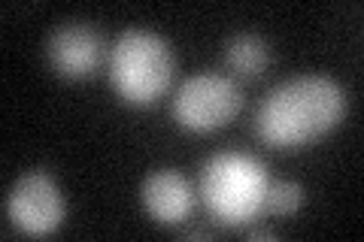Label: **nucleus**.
I'll use <instances>...</instances> for the list:
<instances>
[{"mask_svg": "<svg viewBox=\"0 0 364 242\" xmlns=\"http://www.w3.org/2000/svg\"><path fill=\"white\" fill-rule=\"evenodd\" d=\"M346 115V94L325 73H298L270 88L255 112V133L270 148L310 145Z\"/></svg>", "mask_w": 364, "mask_h": 242, "instance_id": "nucleus-1", "label": "nucleus"}, {"mask_svg": "<svg viewBox=\"0 0 364 242\" xmlns=\"http://www.w3.org/2000/svg\"><path fill=\"white\" fill-rule=\"evenodd\" d=\"M267 167L246 152H215L200 167V197L219 224L240 227L264 212Z\"/></svg>", "mask_w": 364, "mask_h": 242, "instance_id": "nucleus-2", "label": "nucleus"}, {"mask_svg": "<svg viewBox=\"0 0 364 242\" xmlns=\"http://www.w3.org/2000/svg\"><path fill=\"white\" fill-rule=\"evenodd\" d=\"M176 57L170 43L149 28L122 31L109 49V85L124 103L149 106L170 88Z\"/></svg>", "mask_w": 364, "mask_h": 242, "instance_id": "nucleus-3", "label": "nucleus"}, {"mask_svg": "<svg viewBox=\"0 0 364 242\" xmlns=\"http://www.w3.org/2000/svg\"><path fill=\"white\" fill-rule=\"evenodd\" d=\"M243 109V91L231 76L222 73H191L176 88L170 112L179 128L207 133L228 124Z\"/></svg>", "mask_w": 364, "mask_h": 242, "instance_id": "nucleus-4", "label": "nucleus"}, {"mask_svg": "<svg viewBox=\"0 0 364 242\" xmlns=\"http://www.w3.org/2000/svg\"><path fill=\"white\" fill-rule=\"evenodd\" d=\"M67 203L64 194L46 170H28L16 179V185L6 194V215L25 233L43 236L52 233L64 221Z\"/></svg>", "mask_w": 364, "mask_h": 242, "instance_id": "nucleus-5", "label": "nucleus"}, {"mask_svg": "<svg viewBox=\"0 0 364 242\" xmlns=\"http://www.w3.org/2000/svg\"><path fill=\"white\" fill-rule=\"evenodd\" d=\"M104 43L88 21H61L46 40V57L64 79H88L97 70Z\"/></svg>", "mask_w": 364, "mask_h": 242, "instance_id": "nucleus-6", "label": "nucleus"}, {"mask_svg": "<svg viewBox=\"0 0 364 242\" xmlns=\"http://www.w3.org/2000/svg\"><path fill=\"white\" fill-rule=\"evenodd\" d=\"M143 206L158 224H179L195 206V194L176 170H155L143 182Z\"/></svg>", "mask_w": 364, "mask_h": 242, "instance_id": "nucleus-7", "label": "nucleus"}, {"mask_svg": "<svg viewBox=\"0 0 364 242\" xmlns=\"http://www.w3.org/2000/svg\"><path fill=\"white\" fill-rule=\"evenodd\" d=\"M225 61L234 73H240L246 79H255L267 70L270 64V49L258 33H237L225 43Z\"/></svg>", "mask_w": 364, "mask_h": 242, "instance_id": "nucleus-8", "label": "nucleus"}, {"mask_svg": "<svg viewBox=\"0 0 364 242\" xmlns=\"http://www.w3.org/2000/svg\"><path fill=\"white\" fill-rule=\"evenodd\" d=\"M301 203H304V188L298 182H270L267 197H264V212L291 215L301 209Z\"/></svg>", "mask_w": 364, "mask_h": 242, "instance_id": "nucleus-9", "label": "nucleus"}, {"mask_svg": "<svg viewBox=\"0 0 364 242\" xmlns=\"http://www.w3.org/2000/svg\"><path fill=\"white\" fill-rule=\"evenodd\" d=\"M246 236H249V239H277V233H273V230H267V227H249Z\"/></svg>", "mask_w": 364, "mask_h": 242, "instance_id": "nucleus-10", "label": "nucleus"}, {"mask_svg": "<svg viewBox=\"0 0 364 242\" xmlns=\"http://www.w3.org/2000/svg\"><path fill=\"white\" fill-rule=\"evenodd\" d=\"M182 236H186V239H210L213 233H210L207 227H191V230H186Z\"/></svg>", "mask_w": 364, "mask_h": 242, "instance_id": "nucleus-11", "label": "nucleus"}]
</instances>
